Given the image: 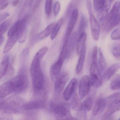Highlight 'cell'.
Wrapping results in <instances>:
<instances>
[{"mask_svg":"<svg viewBox=\"0 0 120 120\" xmlns=\"http://www.w3.org/2000/svg\"><path fill=\"white\" fill-rule=\"evenodd\" d=\"M48 50V48L47 47L40 49L35 55L31 65L30 74L32 84L34 89L36 92L41 91L44 87L45 78L41 68V62Z\"/></svg>","mask_w":120,"mask_h":120,"instance_id":"6da1fadb","label":"cell"},{"mask_svg":"<svg viewBox=\"0 0 120 120\" xmlns=\"http://www.w3.org/2000/svg\"><path fill=\"white\" fill-rule=\"evenodd\" d=\"M86 5L90 16V21L92 36L95 40H98L100 34V26L95 17L92 9L91 0H86Z\"/></svg>","mask_w":120,"mask_h":120,"instance_id":"7a4b0ae2","label":"cell"},{"mask_svg":"<svg viewBox=\"0 0 120 120\" xmlns=\"http://www.w3.org/2000/svg\"><path fill=\"white\" fill-rule=\"evenodd\" d=\"M24 103L20 98L14 97L9 98L6 101H0V109L13 112H17L19 109H23Z\"/></svg>","mask_w":120,"mask_h":120,"instance_id":"3957f363","label":"cell"},{"mask_svg":"<svg viewBox=\"0 0 120 120\" xmlns=\"http://www.w3.org/2000/svg\"><path fill=\"white\" fill-rule=\"evenodd\" d=\"M52 111L58 119H73L69 107L64 104H52Z\"/></svg>","mask_w":120,"mask_h":120,"instance_id":"277c9868","label":"cell"},{"mask_svg":"<svg viewBox=\"0 0 120 120\" xmlns=\"http://www.w3.org/2000/svg\"><path fill=\"white\" fill-rule=\"evenodd\" d=\"M12 81L15 88V92H22L27 88L28 85V77L24 74H21L15 76Z\"/></svg>","mask_w":120,"mask_h":120,"instance_id":"5b68a950","label":"cell"},{"mask_svg":"<svg viewBox=\"0 0 120 120\" xmlns=\"http://www.w3.org/2000/svg\"><path fill=\"white\" fill-rule=\"evenodd\" d=\"M69 78V74L67 71L60 74L56 77L54 85L55 93L59 95L64 88Z\"/></svg>","mask_w":120,"mask_h":120,"instance_id":"8992f818","label":"cell"},{"mask_svg":"<svg viewBox=\"0 0 120 120\" xmlns=\"http://www.w3.org/2000/svg\"><path fill=\"white\" fill-rule=\"evenodd\" d=\"M90 85L88 76H82L80 82L79 90V98L81 100L83 99L88 94L90 90Z\"/></svg>","mask_w":120,"mask_h":120,"instance_id":"52a82bcc","label":"cell"},{"mask_svg":"<svg viewBox=\"0 0 120 120\" xmlns=\"http://www.w3.org/2000/svg\"><path fill=\"white\" fill-rule=\"evenodd\" d=\"M29 16L26 15L20 19V26L18 33V40L20 43L24 42L27 34V23Z\"/></svg>","mask_w":120,"mask_h":120,"instance_id":"ba28073f","label":"cell"},{"mask_svg":"<svg viewBox=\"0 0 120 120\" xmlns=\"http://www.w3.org/2000/svg\"><path fill=\"white\" fill-rule=\"evenodd\" d=\"M78 10L74 8L71 14V17L67 29L65 38H69L73 30L78 17Z\"/></svg>","mask_w":120,"mask_h":120,"instance_id":"9c48e42d","label":"cell"},{"mask_svg":"<svg viewBox=\"0 0 120 120\" xmlns=\"http://www.w3.org/2000/svg\"><path fill=\"white\" fill-rule=\"evenodd\" d=\"M13 92H15V88L12 81L4 83L0 88V99H3Z\"/></svg>","mask_w":120,"mask_h":120,"instance_id":"30bf717a","label":"cell"},{"mask_svg":"<svg viewBox=\"0 0 120 120\" xmlns=\"http://www.w3.org/2000/svg\"><path fill=\"white\" fill-rule=\"evenodd\" d=\"M106 22L104 30L105 33H107L120 23V12H119L116 16L107 19Z\"/></svg>","mask_w":120,"mask_h":120,"instance_id":"8fae6325","label":"cell"},{"mask_svg":"<svg viewBox=\"0 0 120 120\" xmlns=\"http://www.w3.org/2000/svg\"><path fill=\"white\" fill-rule=\"evenodd\" d=\"M77 82V80L75 78L71 80L63 93V97L65 100H68L74 94Z\"/></svg>","mask_w":120,"mask_h":120,"instance_id":"7c38bea8","label":"cell"},{"mask_svg":"<svg viewBox=\"0 0 120 120\" xmlns=\"http://www.w3.org/2000/svg\"><path fill=\"white\" fill-rule=\"evenodd\" d=\"M107 105L106 99L100 98L95 102L93 109L92 113L93 116H96L101 113L104 110Z\"/></svg>","mask_w":120,"mask_h":120,"instance_id":"4fadbf2b","label":"cell"},{"mask_svg":"<svg viewBox=\"0 0 120 120\" xmlns=\"http://www.w3.org/2000/svg\"><path fill=\"white\" fill-rule=\"evenodd\" d=\"M120 68V64H113L106 69L101 76L102 80H109Z\"/></svg>","mask_w":120,"mask_h":120,"instance_id":"5bb4252c","label":"cell"},{"mask_svg":"<svg viewBox=\"0 0 120 120\" xmlns=\"http://www.w3.org/2000/svg\"><path fill=\"white\" fill-rule=\"evenodd\" d=\"M44 106L45 102L43 100H34L24 103L23 109L26 110L39 109L43 108Z\"/></svg>","mask_w":120,"mask_h":120,"instance_id":"9a60e30c","label":"cell"},{"mask_svg":"<svg viewBox=\"0 0 120 120\" xmlns=\"http://www.w3.org/2000/svg\"><path fill=\"white\" fill-rule=\"evenodd\" d=\"M87 38V34L85 32H83L78 36L76 48L77 53L80 55L82 51L86 49V41Z\"/></svg>","mask_w":120,"mask_h":120,"instance_id":"2e32d148","label":"cell"},{"mask_svg":"<svg viewBox=\"0 0 120 120\" xmlns=\"http://www.w3.org/2000/svg\"><path fill=\"white\" fill-rule=\"evenodd\" d=\"M99 52V59H98V69L100 73L101 76L104 73L107 67L106 62V59L104 56V55L102 53V50L100 47L98 50Z\"/></svg>","mask_w":120,"mask_h":120,"instance_id":"e0dca14e","label":"cell"},{"mask_svg":"<svg viewBox=\"0 0 120 120\" xmlns=\"http://www.w3.org/2000/svg\"><path fill=\"white\" fill-rule=\"evenodd\" d=\"M90 85L95 88H98L102 85L101 76L98 74H90Z\"/></svg>","mask_w":120,"mask_h":120,"instance_id":"ac0fdd59","label":"cell"},{"mask_svg":"<svg viewBox=\"0 0 120 120\" xmlns=\"http://www.w3.org/2000/svg\"><path fill=\"white\" fill-rule=\"evenodd\" d=\"M55 24L54 23H52L48 25L43 30L38 34L36 37L37 40L38 41L42 40L47 38L52 33Z\"/></svg>","mask_w":120,"mask_h":120,"instance_id":"d6986e66","label":"cell"},{"mask_svg":"<svg viewBox=\"0 0 120 120\" xmlns=\"http://www.w3.org/2000/svg\"><path fill=\"white\" fill-rule=\"evenodd\" d=\"M17 40H18V34L9 37L4 48V53H6L9 52L14 47Z\"/></svg>","mask_w":120,"mask_h":120,"instance_id":"ffe728a7","label":"cell"},{"mask_svg":"<svg viewBox=\"0 0 120 120\" xmlns=\"http://www.w3.org/2000/svg\"><path fill=\"white\" fill-rule=\"evenodd\" d=\"M69 40V39L64 38V44L60 54L59 59L57 60L62 64L64 63L68 51V45Z\"/></svg>","mask_w":120,"mask_h":120,"instance_id":"44dd1931","label":"cell"},{"mask_svg":"<svg viewBox=\"0 0 120 120\" xmlns=\"http://www.w3.org/2000/svg\"><path fill=\"white\" fill-rule=\"evenodd\" d=\"M119 111H120V103L117 105L116 104L109 106L107 110L102 116V119H105L109 116H111L114 113Z\"/></svg>","mask_w":120,"mask_h":120,"instance_id":"7402d4cb","label":"cell"},{"mask_svg":"<svg viewBox=\"0 0 120 120\" xmlns=\"http://www.w3.org/2000/svg\"><path fill=\"white\" fill-rule=\"evenodd\" d=\"M94 100V97L93 95L88 96L82 102L80 109H85L87 111H90L92 107Z\"/></svg>","mask_w":120,"mask_h":120,"instance_id":"603a6c76","label":"cell"},{"mask_svg":"<svg viewBox=\"0 0 120 120\" xmlns=\"http://www.w3.org/2000/svg\"><path fill=\"white\" fill-rule=\"evenodd\" d=\"M9 59L8 56H5L3 59L0 66V79L7 72L9 66Z\"/></svg>","mask_w":120,"mask_h":120,"instance_id":"cb8c5ba5","label":"cell"},{"mask_svg":"<svg viewBox=\"0 0 120 120\" xmlns=\"http://www.w3.org/2000/svg\"><path fill=\"white\" fill-rule=\"evenodd\" d=\"M86 48L84 49L80 55V57L79 59L78 64L76 69V73L77 74H79L81 72L85 62L86 57Z\"/></svg>","mask_w":120,"mask_h":120,"instance_id":"d4e9b609","label":"cell"},{"mask_svg":"<svg viewBox=\"0 0 120 120\" xmlns=\"http://www.w3.org/2000/svg\"><path fill=\"white\" fill-rule=\"evenodd\" d=\"M109 7V5H107L99 11L98 16V19L99 22L102 24H104L106 21L108 15Z\"/></svg>","mask_w":120,"mask_h":120,"instance_id":"484cf974","label":"cell"},{"mask_svg":"<svg viewBox=\"0 0 120 120\" xmlns=\"http://www.w3.org/2000/svg\"><path fill=\"white\" fill-rule=\"evenodd\" d=\"M63 64L57 61L53 64L50 69L51 75L54 77L57 76L60 74Z\"/></svg>","mask_w":120,"mask_h":120,"instance_id":"4316f807","label":"cell"},{"mask_svg":"<svg viewBox=\"0 0 120 120\" xmlns=\"http://www.w3.org/2000/svg\"><path fill=\"white\" fill-rule=\"evenodd\" d=\"M80 100L76 93H74L73 94L71 100V105L74 110L78 111L80 109L82 104Z\"/></svg>","mask_w":120,"mask_h":120,"instance_id":"83f0119b","label":"cell"},{"mask_svg":"<svg viewBox=\"0 0 120 120\" xmlns=\"http://www.w3.org/2000/svg\"><path fill=\"white\" fill-rule=\"evenodd\" d=\"M93 3L94 8L97 11L108 5L107 0H93Z\"/></svg>","mask_w":120,"mask_h":120,"instance_id":"f1b7e54d","label":"cell"},{"mask_svg":"<svg viewBox=\"0 0 120 120\" xmlns=\"http://www.w3.org/2000/svg\"><path fill=\"white\" fill-rule=\"evenodd\" d=\"M87 26V21L86 17L82 15H81L80 21L78 31V36H79L83 32H85Z\"/></svg>","mask_w":120,"mask_h":120,"instance_id":"f546056e","label":"cell"},{"mask_svg":"<svg viewBox=\"0 0 120 120\" xmlns=\"http://www.w3.org/2000/svg\"><path fill=\"white\" fill-rule=\"evenodd\" d=\"M120 8V1H116L114 4L111 11L108 14L106 20L116 15L118 13Z\"/></svg>","mask_w":120,"mask_h":120,"instance_id":"4dcf8cb0","label":"cell"},{"mask_svg":"<svg viewBox=\"0 0 120 120\" xmlns=\"http://www.w3.org/2000/svg\"><path fill=\"white\" fill-rule=\"evenodd\" d=\"M110 88L112 90L120 89V74H117L113 79L110 83Z\"/></svg>","mask_w":120,"mask_h":120,"instance_id":"1f68e13d","label":"cell"},{"mask_svg":"<svg viewBox=\"0 0 120 120\" xmlns=\"http://www.w3.org/2000/svg\"><path fill=\"white\" fill-rule=\"evenodd\" d=\"M63 22V19L61 18L55 24L51 36L50 38L51 40H54L56 38L59 33V31L60 30L61 27Z\"/></svg>","mask_w":120,"mask_h":120,"instance_id":"d6a6232c","label":"cell"},{"mask_svg":"<svg viewBox=\"0 0 120 120\" xmlns=\"http://www.w3.org/2000/svg\"><path fill=\"white\" fill-rule=\"evenodd\" d=\"M20 26V19L15 22L9 30L8 34V37L18 34Z\"/></svg>","mask_w":120,"mask_h":120,"instance_id":"836d02e7","label":"cell"},{"mask_svg":"<svg viewBox=\"0 0 120 120\" xmlns=\"http://www.w3.org/2000/svg\"><path fill=\"white\" fill-rule=\"evenodd\" d=\"M11 22V19H9L1 24L0 26V35H3L8 30Z\"/></svg>","mask_w":120,"mask_h":120,"instance_id":"e575fe53","label":"cell"},{"mask_svg":"<svg viewBox=\"0 0 120 120\" xmlns=\"http://www.w3.org/2000/svg\"><path fill=\"white\" fill-rule=\"evenodd\" d=\"M111 52L113 56L116 58H120V45L118 44H115L111 48Z\"/></svg>","mask_w":120,"mask_h":120,"instance_id":"d590c367","label":"cell"},{"mask_svg":"<svg viewBox=\"0 0 120 120\" xmlns=\"http://www.w3.org/2000/svg\"><path fill=\"white\" fill-rule=\"evenodd\" d=\"M52 7V0H46L45 4V12L48 16L51 15Z\"/></svg>","mask_w":120,"mask_h":120,"instance_id":"8d00e7d4","label":"cell"},{"mask_svg":"<svg viewBox=\"0 0 120 120\" xmlns=\"http://www.w3.org/2000/svg\"><path fill=\"white\" fill-rule=\"evenodd\" d=\"M86 111L87 110L85 109L81 108L78 111L77 114V117L79 119L82 120H86L87 119Z\"/></svg>","mask_w":120,"mask_h":120,"instance_id":"74e56055","label":"cell"},{"mask_svg":"<svg viewBox=\"0 0 120 120\" xmlns=\"http://www.w3.org/2000/svg\"><path fill=\"white\" fill-rule=\"evenodd\" d=\"M111 38L113 40H120V27L115 29L112 33L111 35Z\"/></svg>","mask_w":120,"mask_h":120,"instance_id":"f35d334b","label":"cell"},{"mask_svg":"<svg viewBox=\"0 0 120 120\" xmlns=\"http://www.w3.org/2000/svg\"><path fill=\"white\" fill-rule=\"evenodd\" d=\"M61 9V5L59 2L57 1L56 2L54 5V13L55 17H56L59 13Z\"/></svg>","mask_w":120,"mask_h":120,"instance_id":"ab89813d","label":"cell"},{"mask_svg":"<svg viewBox=\"0 0 120 120\" xmlns=\"http://www.w3.org/2000/svg\"><path fill=\"white\" fill-rule=\"evenodd\" d=\"M98 47L97 46H95L93 49L92 53V62L97 63Z\"/></svg>","mask_w":120,"mask_h":120,"instance_id":"60d3db41","label":"cell"},{"mask_svg":"<svg viewBox=\"0 0 120 120\" xmlns=\"http://www.w3.org/2000/svg\"><path fill=\"white\" fill-rule=\"evenodd\" d=\"M10 16V14L8 13V12H6V13H4L2 15H0V21H4V20L7 17H9Z\"/></svg>","mask_w":120,"mask_h":120,"instance_id":"b9f144b4","label":"cell"},{"mask_svg":"<svg viewBox=\"0 0 120 120\" xmlns=\"http://www.w3.org/2000/svg\"><path fill=\"white\" fill-rule=\"evenodd\" d=\"M9 3L8 2L3 4L2 5H1V7H0V10H3L4 9L9 5Z\"/></svg>","mask_w":120,"mask_h":120,"instance_id":"7bdbcfd3","label":"cell"},{"mask_svg":"<svg viewBox=\"0 0 120 120\" xmlns=\"http://www.w3.org/2000/svg\"><path fill=\"white\" fill-rule=\"evenodd\" d=\"M4 41V38L3 35H0V45H2V44L3 43Z\"/></svg>","mask_w":120,"mask_h":120,"instance_id":"ee69618b","label":"cell"},{"mask_svg":"<svg viewBox=\"0 0 120 120\" xmlns=\"http://www.w3.org/2000/svg\"><path fill=\"white\" fill-rule=\"evenodd\" d=\"M19 2V0H15L14 2L13 3V5L14 6H16L18 4V3Z\"/></svg>","mask_w":120,"mask_h":120,"instance_id":"f6af8a7d","label":"cell"},{"mask_svg":"<svg viewBox=\"0 0 120 120\" xmlns=\"http://www.w3.org/2000/svg\"><path fill=\"white\" fill-rule=\"evenodd\" d=\"M7 0H0V5H2V4L4 3Z\"/></svg>","mask_w":120,"mask_h":120,"instance_id":"bcb514c9","label":"cell"},{"mask_svg":"<svg viewBox=\"0 0 120 120\" xmlns=\"http://www.w3.org/2000/svg\"><path fill=\"white\" fill-rule=\"evenodd\" d=\"M114 0H109V3H110V4H111L112 2H113Z\"/></svg>","mask_w":120,"mask_h":120,"instance_id":"7dc6e473","label":"cell"},{"mask_svg":"<svg viewBox=\"0 0 120 120\" xmlns=\"http://www.w3.org/2000/svg\"><path fill=\"white\" fill-rule=\"evenodd\" d=\"M119 119H120V118H119Z\"/></svg>","mask_w":120,"mask_h":120,"instance_id":"c3c4849f","label":"cell"}]
</instances>
